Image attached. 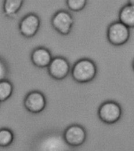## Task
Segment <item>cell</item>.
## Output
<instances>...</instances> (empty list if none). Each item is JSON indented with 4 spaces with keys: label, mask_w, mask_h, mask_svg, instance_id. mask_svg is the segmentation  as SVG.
<instances>
[{
    "label": "cell",
    "mask_w": 134,
    "mask_h": 151,
    "mask_svg": "<svg viewBox=\"0 0 134 151\" xmlns=\"http://www.w3.org/2000/svg\"><path fill=\"white\" fill-rule=\"evenodd\" d=\"M98 116L103 122L106 124H114L121 118L122 109L115 101H105L100 106Z\"/></svg>",
    "instance_id": "3957f363"
},
{
    "label": "cell",
    "mask_w": 134,
    "mask_h": 151,
    "mask_svg": "<svg viewBox=\"0 0 134 151\" xmlns=\"http://www.w3.org/2000/svg\"><path fill=\"white\" fill-rule=\"evenodd\" d=\"M14 87L8 80H0V102L6 101L13 94Z\"/></svg>",
    "instance_id": "7c38bea8"
},
{
    "label": "cell",
    "mask_w": 134,
    "mask_h": 151,
    "mask_svg": "<svg viewBox=\"0 0 134 151\" xmlns=\"http://www.w3.org/2000/svg\"><path fill=\"white\" fill-rule=\"evenodd\" d=\"M130 32L129 28L121 23L115 21L110 24L108 28V40L114 46H122L129 40Z\"/></svg>",
    "instance_id": "7a4b0ae2"
},
{
    "label": "cell",
    "mask_w": 134,
    "mask_h": 151,
    "mask_svg": "<svg viewBox=\"0 0 134 151\" xmlns=\"http://www.w3.org/2000/svg\"><path fill=\"white\" fill-rule=\"evenodd\" d=\"M47 68L50 76L56 80H63L70 72L69 62L63 57H56L52 58Z\"/></svg>",
    "instance_id": "8992f818"
},
{
    "label": "cell",
    "mask_w": 134,
    "mask_h": 151,
    "mask_svg": "<svg viewBox=\"0 0 134 151\" xmlns=\"http://www.w3.org/2000/svg\"><path fill=\"white\" fill-rule=\"evenodd\" d=\"M129 4L134 6V0H129Z\"/></svg>",
    "instance_id": "2e32d148"
},
{
    "label": "cell",
    "mask_w": 134,
    "mask_h": 151,
    "mask_svg": "<svg viewBox=\"0 0 134 151\" xmlns=\"http://www.w3.org/2000/svg\"><path fill=\"white\" fill-rule=\"evenodd\" d=\"M40 18L35 14H27L19 24V30L24 37L31 38L38 32L40 28Z\"/></svg>",
    "instance_id": "52a82bcc"
},
{
    "label": "cell",
    "mask_w": 134,
    "mask_h": 151,
    "mask_svg": "<svg viewBox=\"0 0 134 151\" xmlns=\"http://www.w3.org/2000/svg\"><path fill=\"white\" fill-rule=\"evenodd\" d=\"M8 66L2 59L0 58V80H5L8 75Z\"/></svg>",
    "instance_id": "9a60e30c"
},
{
    "label": "cell",
    "mask_w": 134,
    "mask_h": 151,
    "mask_svg": "<svg viewBox=\"0 0 134 151\" xmlns=\"http://www.w3.org/2000/svg\"><path fill=\"white\" fill-rule=\"evenodd\" d=\"M51 53L44 47H38L31 54V61L38 68H46L52 60Z\"/></svg>",
    "instance_id": "9c48e42d"
},
{
    "label": "cell",
    "mask_w": 134,
    "mask_h": 151,
    "mask_svg": "<svg viewBox=\"0 0 134 151\" xmlns=\"http://www.w3.org/2000/svg\"><path fill=\"white\" fill-rule=\"evenodd\" d=\"M96 72V66L93 61L84 58L78 61L73 66L71 76L76 82L84 83L93 80Z\"/></svg>",
    "instance_id": "6da1fadb"
},
{
    "label": "cell",
    "mask_w": 134,
    "mask_h": 151,
    "mask_svg": "<svg viewBox=\"0 0 134 151\" xmlns=\"http://www.w3.org/2000/svg\"><path fill=\"white\" fill-rule=\"evenodd\" d=\"M24 107L31 113H39L43 111L46 106V98L39 91H31L25 97Z\"/></svg>",
    "instance_id": "ba28073f"
},
{
    "label": "cell",
    "mask_w": 134,
    "mask_h": 151,
    "mask_svg": "<svg viewBox=\"0 0 134 151\" xmlns=\"http://www.w3.org/2000/svg\"><path fill=\"white\" fill-rule=\"evenodd\" d=\"M51 24L56 32L62 35L69 34L73 27L74 19L71 14L65 10H60L54 14L51 20Z\"/></svg>",
    "instance_id": "277c9868"
},
{
    "label": "cell",
    "mask_w": 134,
    "mask_h": 151,
    "mask_svg": "<svg viewBox=\"0 0 134 151\" xmlns=\"http://www.w3.org/2000/svg\"><path fill=\"white\" fill-rule=\"evenodd\" d=\"M86 3L87 0H66L67 6L74 12L82 10L86 6Z\"/></svg>",
    "instance_id": "5bb4252c"
},
{
    "label": "cell",
    "mask_w": 134,
    "mask_h": 151,
    "mask_svg": "<svg viewBox=\"0 0 134 151\" xmlns=\"http://www.w3.org/2000/svg\"><path fill=\"white\" fill-rule=\"evenodd\" d=\"M23 3L24 0H4L3 13L6 17L12 18L20 11Z\"/></svg>",
    "instance_id": "8fae6325"
},
{
    "label": "cell",
    "mask_w": 134,
    "mask_h": 151,
    "mask_svg": "<svg viewBox=\"0 0 134 151\" xmlns=\"http://www.w3.org/2000/svg\"><path fill=\"white\" fill-rule=\"evenodd\" d=\"M68 146L77 147L82 146L86 139V132L82 126L78 124L71 125L66 128L63 136Z\"/></svg>",
    "instance_id": "5b68a950"
},
{
    "label": "cell",
    "mask_w": 134,
    "mask_h": 151,
    "mask_svg": "<svg viewBox=\"0 0 134 151\" xmlns=\"http://www.w3.org/2000/svg\"><path fill=\"white\" fill-rule=\"evenodd\" d=\"M14 134L11 130L8 128L0 129V146L7 147L10 146L14 142Z\"/></svg>",
    "instance_id": "4fadbf2b"
},
{
    "label": "cell",
    "mask_w": 134,
    "mask_h": 151,
    "mask_svg": "<svg viewBox=\"0 0 134 151\" xmlns=\"http://www.w3.org/2000/svg\"><path fill=\"white\" fill-rule=\"evenodd\" d=\"M119 21L128 28H133L134 26V6L126 4L120 9L118 14Z\"/></svg>",
    "instance_id": "30bf717a"
}]
</instances>
